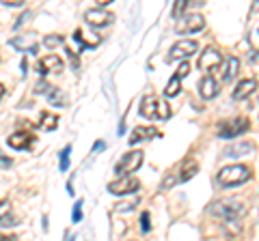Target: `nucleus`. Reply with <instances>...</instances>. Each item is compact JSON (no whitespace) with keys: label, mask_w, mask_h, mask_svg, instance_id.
<instances>
[{"label":"nucleus","mask_w":259,"mask_h":241,"mask_svg":"<svg viewBox=\"0 0 259 241\" xmlns=\"http://www.w3.org/2000/svg\"><path fill=\"white\" fill-rule=\"evenodd\" d=\"M28 18H30V13H28V11H26V13H22L20 18H18V22H15V28H20L22 24H24V20H28Z\"/></svg>","instance_id":"obj_33"},{"label":"nucleus","mask_w":259,"mask_h":241,"mask_svg":"<svg viewBox=\"0 0 259 241\" xmlns=\"http://www.w3.org/2000/svg\"><path fill=\"white\" fill-rule=\"evenodd\" d=\"M143 151H127L125 155H121L119 157V162L115 164V174L119 176H127V174H132L136 172L139 168L143 166Z\"/></svg>","instance_id":"obj_4"},{"label":"nucleus","mask_w":259,"mask_h":241,"mask_svg":"<svg viewBox=\"0 0 259 241\" xmlns=\"http://www.w3.org/2000/svg\"><path fill=\"white\" fill-rule=\"evenodd\" d=\"M0 241H15V237H9V235H0Z\"/></svg>","instance_id":"obj_36"},{"label":"nucleus","mask_w":259,"mask_h":241,"mask_svg":"<svg viewBox=\"0 0 259 241\" xmlns=\"http://www.w3.org/2000/svg\"><path fill=\"white\" fill-rule=\"evenodd\" d=\"M221 93V86H218V80L214 78V76H205L203 80L199 82V95L203 99H214L216 95Z\"/></svg>","instance_id":"obj_13"},{"label":"nucleus","mask_w":259,"mask_h":241,"mask_svg":"<svg viewBox=\"0 0 259 241\" xmlns=\"http://www.w3.org/2000/svg\"><path fill=\"white\" fill-rule=\"evenodd\" d=\"M153 136H158L156 127H151V125H139V127H134V130H132L127 142H130V144H136V142L149 140V138H153Z\"/></svg>","instance_id":"obj_17"},{"label":"nucleus","mask_w":259,"mask_h":241,"mask_svg":"<svg viewBox=\"0 0 259 241\" xmlns=\"http://www.w3.org/2000/svg\"><path fill=\"white\" fill-rule=\"evenodd\" d=\"M199 50V43L192 41V39H182V41H177L171 50H168V63H175V61H184L190 58L192 54H197Z\"/></svg>","instance_id":"obj_7"},{"label":"nucleus","mask_w":259,"mask_h":241,"mask_svg":"<svg viewBox=\"0 0 259 241\" xmlns=\"http://www.w3.org/2000/svg\"><path fill=\"white\" fill-rule=\"evenodd\" d=\"M7 93V88H5V84H0V99H3V95Z\"/></svg>","instance_id":"obj_38"},{"label":"nucleus","mask_w":259,"mask_h":241,"mask_svg":"<svg viewBox=\"0 0 259 241\" xmlns=\"http://www.w3.org/2000/svg\"><path fill=\"white\" fill-rule=\"evenodd\" d=\"M136 205H139V198L134 196V198H127V200H119V203L112 207V209H115V211H119V213H125V211H132Z\"/></svg>","instance_id":"obj_21"},{"label":"nucleus","mask_w":259,"mask_h":241,"mask_svg":"<svg viewBox=\"0 0 259 241\" xmlns=\"http://www.w3.org/2000/svg\"><path fill=\"white\" fill-rule=\"evenodd\" d=\"M26 69H28V65H26V58L22 61V71H24V76H26Z\"/></svg>","instance_id":"obj_37"},{"label":"nucleus","mask_w":259,"mask_h":241,"mask_svg":"<svg viewBox=\"0 0 259 241\" xmlns=\"http://www.w3.org/2000/svg\"><path fill=\"white\" fill-rule=\"evenodd\" d=\"M7 142H9V147H11V149L24 151V149H30V147H32V142H35V136L28 134L26 130H20V132H13Z\"/></svg>","instance_id":"obj_12"},{"label":"nucleus","mask_w":259,"mask_h":241,"mask_svg":"<svg viewBox=\"0 0 259 241\" xmlns=\"http://www.w3.org/2000/svg\"><path fill=\"white\" fill-rule=\"evenodd\" d=\"M44 127V130H48V132H52V130H56V125H59V116L56 114H52V112H44L41 114V123H39Z\"/></svg>","instance_id":"obj_20"},{"label":"nucleus","mask_w":259,"mask_h":241,"mask_svg":"<svg viewBox=\"0 0 259 241\" xmlns=\"http://www.w3.org/2000/svg\"><path fill=\"white\" fill-rule=\"evenodd\" d=\"M216 179L221 186L225 188H233V186H242L250 179V168L244 164H231V166H225L218 170Z\"/></svg>","instance_id":"obj_3"},{"label":"nucleus","mask_w":259,"mask_h":241,"mask_svg":"<svg viewBox=\"0 0 259 241\" xmlns=\"http://www.w3.org/2000/svg\"><path fill=\"white\" fill-rule=\"evenodd\" d=\"M139 112L143 118L147 120H166L171 116V108H168L166 101H162L156 95H145L141 99V106H139Z\"/></svg>","instance_id":"obj_1"},{"label":"nucleus","mask_w":259,"mask_h":241,"mask_svg":"<svg viewBox=\"0 0 259 241\" xmlns=\"http://www.w3.org/2000/svg\"><path fill=\"white\" fill-rule=\"evenodd\" d=\"M250 130V120L248 118H236V120H225V123L218 125L216 134L225 140H231V138H238V136L246 134Z\"/></svg>","instance_id":"obj_5"},{"label":"nucleus","mask_w":259,"mask_h":241,"mask_svg":"<svg viewBox=\"0 0 259 241\" xmlns=\"http://www.w3.org/2000/svg\"><path fill=\"white\" fill-rule=\"evenodd\" d=\"M205 28V18L199 13H188V15H182L175 24V30L180 35H192V33H199V30Z\"/></svg>","instance_id":"obj_6"},{"label":"nucleus","mask_w":259,"mask_h":241,"mask_svg":"<svg viewBox=\"0 0 259 241\" xmlns=\"http://www.w3.org/2000/svg\"><path fill=\"white\" fill-rule=\"evenodd\" d=\"M257 91V80L255 78H246V80H240L238 86L233 88V99L240 101V99H246L250 97Z\"/></svg>","instance_id":"obj_14"},{"label":"nucleus","mask_w":259,"mask_h":241,"mask_svg":"<svg viewBox=\"0 0 259 241\" xmlns=\"http://www.w3.org/2000/svg\"><path fill=\"white\" fill-rule=\"evenodd\" d=\"M11 164H13V162H11V159H9V157H5L3 153H0V168H9Z\"/></svg>","instance_id":"obj_32"},{"label":"nucleus","mask_w":259,"mask_h":241,"mask_svg":"<svg viewBox=\"0 0 259 241\" xmlns=\"http://www.w3.org/2000/svg\"><path fill=\"white\" fill-rule=\"evenodd\" d=\"M180 88H182V80L177 76H173L164 86V95L166 97H175V95H180Z\"/></svg>","instance_id":"obj_19"},{"label":"nucleus","mask_w":259,"mask_h":241,"mask_svg":"<svg viewBox=\"0 0 259 241\" xmlns=\"http://www.w3.org/2000/svg\"><path fill=\"white\" fill-rule=\"evenodd\" d=\"M61 69H63V61H61V56H56V54H48V56H44V58L37 61V71L41 76L59 74Z\"/></svg>","instance_id":"obj_11"},{"label":"nucleus","mask_w":259,"mask_h":241,"mask_svg":"<svg viewBox=\"0 0 259 241\" xmlns=\"http://www.w3.org/2000/svg\"><path fill=\"white\" fill-rule=\"evenodd\" d=\"M197 172H199V164L190 159V162H186V166L182 168V172H180V176H177V181H182V183H184V181H190Z\"/></svg>","instance_id":"obj_18"},{"label":"nucleus","mask_w":259,"mask_h":241,"mask_svg":"<svg viewBox=\"0 0 259 241\" xmlns=\"http://www.w3.org/2000/svg\"><path fill=\"white\" fill-rule=\"evenodd\" d=\"M188 74H190V65H188V63H182V65L177 67V71H175V76L180 78V80H182V78H186Z\"/></svg>","instance_id":"obj_28"},{"label":"nucleus","mask_w":259,"mask_h":241,"mask_svg":"<svg viewBox=\"0 0 259 241\" xmlns=\"http://www.w3.org/2000/svg\"><path fill=\"white\" fill-rule=\"evenodd\" d=\"M209 213L216 215L221 220H227V222H236L238 218L244 215V205L240 200H233V198H221L216 203L209 205Z\"/></svg>","instance_id":"obj_2"},{"label":"nucleus","mask_w":259,"mask_h":241,"mask_svg":"<svg viewBox=\"0 0 259 241\" xmlns=\"http://www.w3.org/2000/svg\"><path fill=\"white\" fill-rule=\"evenodd\" d=\"M24 0H5V5L7 7H22Z\"/></svg>","instance_id":"obj_34"},{"label":"nucleus","mask_w":259,"mask_h":241,"mask_svg":"<svg viewBox=\"0 0 259 241\" xmlns=\"http://www.w3.org/2000/svg\"><path fill=\"white\" fill-rule=\"evenodd\" d=\"M223 54L216 50L214 45H209L203 50V54H199V69H203V71H214L223 65Z\"/></svg>","instance_id":"obj_9"},{"label":"nucleus","mask_w":259,"mask_h":241,"mask_svg":"<svg viewBox=\"0 0 259 241\" xmlns=\"http://www.w3.org/2000/svg\"><path fill=\"white\" fill-rule=\"evenodd\" d=\"M97 151H104V142H95L93 144V153H97Z\"/></svg>","instance_id":"obj_35"},{"label":"nucleus","mask_w":259,"mask_h":241,"mask_svg":"<svg viewBox=\"0 0 259 241\" xmlns=\"http://www.w3.org/2000/svg\"><path fill=\"white\" fill-rule=\"evenodd\" d=\"M9 213V200H0V220Z\"/></svg>","instance_id":"obj_31"},{"label":"nucleus","mask_w":259,"mask_h":241,"mask_svg":"<svg viewBox=\"0 0 259 241\" xmlns=\"http://www.w3.org/2000/svg\"><path fill=\"white\" fill-rule=\"evenodd\" d=\"M141 188V183L134 179V176H119V179L108 183V192L115 196H130L134 194L136 190Z\"/></svg>","instance_id":"obj_8"},{"label":"nucleus","mask_w":259,"mask_h":241,"mask_svg":"<svg viewBox=\"0 0 259 241\" xmlns=\"http://www.w3.org/2000/svg\"><path fill=\"white\" fill-rule=\"evenodd\" d=\"M67 241H76V237H74V235H69V237H67Z\"/></svg>","instance_id":"obj_39"},{"label":"nucleus","mask_w":259,"mask_h":241,"mask_svg":"<svg viewBox=\"0 0 259 241\" xmlns=\"http://www.w3.org/2000/svg\"><path fill=\"white\" fill-rule=\"evenodd\" d=\"M190 3H186V0H177V3L173 5V18H180V13H184L186 9H188Z\"/></svg>","instance_id":"obj_25"},{"label":"nucleus","mask_w":259,"mask_h":241,"mask_svg":"<svg viewBox=\"0 0 259 241\" xmlns=\"http://www.w3.org/2000/svg\"><path fill=\"white\" fill-rule=\"evenodd\" d=\"M84 20H87V24H91V26H95V28H104V26H108V24L115 20V15H112L108 9L93 7V9H89L84 13Z\"/></svg>","instance_id":"obj_10"},{"label":"nucleus","mask_w":259,"mask_h":241,"mask_svg":"<svg viewBox=\"0 0 259 241\" xmlns=\"http://www.w3.org/2000/svg\"><path fill=\"white\" fill-rule=\"evenodd\" d=\"M74 41L76 43H80V50H84V47H89V43H84V39H82V30H76V33H74Z\"/></svg>","instance_id":"obj_30"},{"label":"nucleus","mask_w":259,"mask_h":241,"mask_svg":"<svg viewBox=\"0 0 259 241\" xmlns=\"http://www.w3.org/2000/svg\"><path fill=\"white\" fill-rule=\"evenodd\" d=\"M50 84H48L46 82V80H39V82H37V86H35V93L37 95H48V93H50Z\"/></svg>","instance_id":"obj_26"},{"label":"nucleus","mask_w":259,"mask_h":241,"mask_svg":"<svg viewBox=\"0 0 259 241\" xmlns=\"http://www.w3.org/2000/svg\"><path fill=\"white\" fill-rule=\"evenodd\" d=\"M48 101H50L52 106H63L65 97H63V93L59 91V88L52 86V88H50V93H48Z\"/></svg>","instance_id":"obj_23"},{"label":"nucleus","mask_w":259,"mask_h":241,"mask_svg":"<svg viewBox=\"0 0 259 241\" xmlns=\"http://www.w3.org/2000/svg\"><path fill=\"white\" fill-rule=\"evenodd\" d=\"M149 228H151L149 213H143V215H141V230H143V232H149Z\"/></svg>","instance_id":"obj_29"},{"label":"nucleus","mask_w":259,"mask_h":241,"mask_svg":"<svg viewBox=\"0 0 259 241\" xmlns=\"http://www.w3.org/2000/svg\"><path fill=\"white\" fill-rule=\"evenodd\" d=\"M71 220H74V222L82 220V200H78V203L74 205V213H71Z\"/></svg>","instance_id":"obj_27"},{"label":"nucleus","mask_w":259,"mask_h":241,"mask_svg":"<svg viewBox=\"0 0 259 241\" xmlns=\"http://www.w3.org/2000/svg\"><path fill=\"white\" fill-rule=\"evenodd\" d=\"M255 147L250 142H246V140H238V142H233V144H229L225 151H223V157H242V155H246V153H250Z\"/></svg>","instance_id":"obj_16"},{"label":"nucleus","mask_w":259,"mask_h":241,"mask_svg":"<svg viewBox=\"0 0 259 241\" xmlns=\"http://www.w3.org/2000/svg\"><path fill=\"white\" fill-rule=\"evenodd\" d=\"M221 69V80H225V82H229V80H233L238 76L240 71V58H236V56H229V58L223 61V65L218 67Z\"/></svg>","instance_id":"obj_15"},{"label":"nucleus","mask_w":259,"mask_h":241,"mask_svg":"<svg viewBox=\"0 0 259 241\" xmlns=\"http://www.w3.org/2000/svg\"><path fill=\"white\" fill-rule=\"evenodd\" d=\"M44 45H46V47L63 45V37H61V35H48V37H44Z\"/></svg>","instance_id":"obj_24"},{"label":"nucleus","mask_w":259,"mask_h":241,"mask_svg":"<svg viewBox=\"0 0 259 241\" xmlns=\"http://www.w3.org/2000/svg\"><path fill=\"white\" fill-rule=\"evenodd\" d=\"M69 155H71V144H67L63 151H61V157H59V168L61 172H65L69 168Z\"/></svg>","instance_id":"obj_22"}]
</instances>
